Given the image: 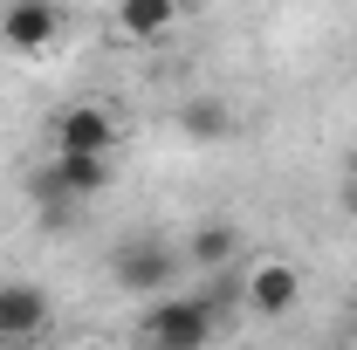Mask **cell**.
<instances>
[{
  "label": "cell",
  "instance_id": "8",
  "mask_svg": "<svg viewBox=\"0 0 357 350\" xmlns=\"http://www.w3.org/2000/svg\"><path fill=\"white\" fill-rule=\"evenodd\" d=\"M178 248H185V268L199 275V268H227V261H241V254H248V234H241L234 220H206V227H192Z\"/></svg>",
  "mask_w": 357,
  "mask_h": 350
},
{
  "label": "cell",
  "instance_id": "4",
  "mask_svg": "<svg viewBox=\"0 0 357 350\" xmlns=\"http://www.w3.org/2000/svg\"><path fill=\"white\" fill-rule=\"evenodd\" d=\"M48 137H55V151H117L124 144V124L103 103H69V110L48 117Z\"/></svg>",
  "mask_w": 357,
  "mask_h": 350
},
{
  "label": "cell",
  "instance_id": "9",
  "mask_svg": "<svg viewBox=\"0 0 357 350\" xmlns=\"http://www.w3.org/2000/svg\"><path fill=\"white\" fill-rule=\"evenodd\" d=\"M0 323H7V337H42L48 323H55L48 289H35V282H0Z\"/></svg>",
  "mask_w": 357,
  "mask_h": 350
},
{
  "label": "cell",
  "instance_id": "11",
  "mask_svg": "<svg viewBox=\"0 0 357 350\" xmlns=\"http://www.w3.org/2000/svg\"><path fill=\"white\" fill-rule=\"evenodd\" d=\"M0 344H7V323H0Z\"/></svg>",
  "mask_w": 357,
  "mask_h": 350
},
{
  "label": "cell",
  "instance_id": "2",
  "mask_svg": "<svg viewBox=\"0 0 357 350\" xmlns=\"http://www.w3.org/2000/svg\"><path fill=\"white\" fill-rule=\"evenodd\" d=\"M213 330H220V309L206 303L199 289H165V296H151L144 323H137V337L151 350H199Z\"/></svg>",
  "mask_w": 357,
  "mask_h": 350
},
{
  "label": "cell",
  "instance_id": "3",
  "mask_svg": "<svg viewBox=\"0 0 357 350\" xmlns=\"http://www.w3.org/2000/svg\"><path fill=\"white\" fill-rule=\"evenodd\" d=\"M62 0H0V48L14 55H42L55 35H62Z\"/></svg>",
  "mask_w": 357,
  "mask_h": 350
},
{
  "label": "cell",
  "instance_id": "6",
  "mask_svg": "<svg viewBox=\"0 0 357 350\" xmlns=\"http://www.w3.org/2000/svg\"><path fill=\"white\" fill-rule=\"evenodd\" d=\"M172 124L185 144H227V137H241V110L227 96H185L172 110Z\"/></svg>",
  "mask_w": 357,
  "mask_h": 350
},
{
  "label": "cell",
  "instance_id": "1",
  "mask_svg": "<svg viewBox=\"0 0 357 350\" xmlns=\"http://www.w3.org/2000/svg\"><path fill=\"white\" fill-rule=\"evenodd\" d=\"M178 275H192L185 268V248L178 241H165V234H124L117 248H110V282L124 289V296H165V289H178Z\"/></svg>",
  "mask_w": 357,
  "mask_h": 350
},
{
  "label": "cell",
  "instance_id": "10",
  "mask_svg": "<svg viewBox=\"0 0 357 350\" xmlns=\"http://www.w3.org/2000/svg\"><path fill=\"white\" fill-rule=\"evenodd\" d=\"M344 344H357V309H351V323H344Z\"/></svg>",
  "mask_w": 357,
  "mask_h": 350
},
{
  "label": "cell",
  "instance_id": "5",
  "mask_svg": "<svg viewBox=\"0 0 357 350\" xmlns=\"http://www.w3.org/2000/svg\"><path fill=\"white\" fill-rule=\"evenodd\" d=\"M296 303H303V275H296L289 261H255V268H248V303H241V309H255V316H268V323H282Z\"/></svg>",
  "mask_w": 357,
  "mask_h": 350
},
{
  "label": "cell",
  "instance_id": "7",
  "mask_svg": "<svg viewBox=\"0 0 357 350\" xmlns=\"http://www.w3.org/2000/svg\"><path fill=\"white\" fill-rule=\"evenodd\" d=\"M110 21H117V35L124 42H165L178 21H185V0H117L110 7Z\"/></svg>",
  "mask_w": 357,
  "mask_h": 350
}]
</instances>
